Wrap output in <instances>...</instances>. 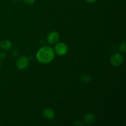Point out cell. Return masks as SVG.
I'll return each mask as SVG.
<instances>
[{
    "label": "cell",
    "instance_id": "obj_1",
    "mask_svg": "<svg viewBox=\"0 0 126 126\" xmlns=\"http://www.w3.org/2000/svg\"><path fill=\"white\" fill-rule=\"evenodd\" d=\"M55 53L54 49L50 46H44L41 47L36 54L37 61L42 64H47L54 60Z\"/></svg>",
    "mask_w": 126,
    "mask_h": 126
},
{
    "label": "cell",
    "instance_id": "obj_2",
    "mask_svg": "<svg viewBox=\"0 0 126 126\" xmlns=\"http://www.w3.org/2000/svg\"><path fill=\"white\" fill-rule=\"evenodd\" d=\"M124 61V55L119 52H116L113 54L110 59V64L114 67H119V66L123 65Z\"/></svg>",
    "mask_w": 126,
    "mask_h": 126
},
{
    "label": "cell",
    "instance_id": "obj_3",
    "mask_svg": "<svg viewBox=\"0 0 126 126\" xmlns=\"http://www.w3.org/2000/svg\"><path fill=\"white\" fill-rule=\"evenodd\" d=\"M54 50L55 54L59 56H64L67 54L68 52V47L65 43L58 42L56 44H55Z\"/></svg>",
    "mask_w": 126,
    "mask_h": 126
},
{
    "label": "cell",
    "instance_id": "obj_4",
    "mask_svg": "<svg viewBox=\"0 0 126 126\" xmlns=\"http://www.w3.org/2000/svg\"><path fill=\"white\" fill-rule=\"evenodd\" d=\"M30 59L27 56H21L18 57L17 59L16 62V67L18 69V70H25L27 68L29 65Z\"/></svg>",
    "mask_w": 126,
    "mask_h": 126
},
{
    "label": "cell",
    "instance_id": "obj_5",
    "mask_svg": "<svg viewBox=\"0 0 126 126\" xmlns=\"http://www.w3.org/2000/svg\"><path fill=\"white\" fill-rule=\"evenodd\" d=\"M60 35L56 31H52L48 34L47 36V41L50 45H55L59 41Z\"/></svg>",
    "mask_w": 126,
    "mask_h": 126
},
{
    "label": "cell",
    "instance_id": "obj_6",
    "mask_svg": "<svg viewBox=\"0 0 126 126\" xmlns=\"http://www.w3.org/2000/svg\"><path fill=\"white\" fill-rule=\"evenodd\" d=\"M43 115L46 119L51 120V119H53L55 118V114L54 110L50 108H46L43 110Z\"/></svg>",
    "mask_w": 126,
    "mask_h": 126
},
{
    "label": "cell",
    "instance_id": "obj_7",
    "mask_svg": "<svg viewBox=\"0 0 126 126\" xmlns=\"http://www.w3.org/2000/svg\"><path fill=\"white\" fill-rule=\"evenodd\" d=\"M96 120V116L93 113H87L84 117V121L86 124H92Z\"/></svg>",
    "mask_w": 126,
    "mask_h": 126
},
{
    "label": "cell",
    "instance_id": "obj_8",
    "mask_svg": "<svg viewBox=\"0 0 126 126\" xmlns=\"http://www.w3.org/2000/svg\"><path fill=\"white\" fill-rule=\"evenodd\" d=\"M12 46V43L11 41L8 39H4L0 42V47L4 50H9L11 49Z\"/></svg>",
    "mask_w": 126,
    "mask_h": 126
},
{
    "label": "cell",
    "instance_id": "obj_9",
    "mask_svg": "<svg viewBox=\"0 0 126 126\" xmlns=\"http://www.w3.org/2000/svg\"><path fill=\"white\" fill-rule=\"evenodd\" d=\"M119 50L121 52L126 53V43L125 41L122 42L119 46Z\"/></svg>",
    "mask_w": 126,
    "mask_h": 126
},
{
    "label": "cell",
    "instance_id": "obj_10",
    "mask_svg": "<svg viewBox=\"0 0 126 126\" xmlns=\"http://www.w3.org/2000/svg\"><path fill=\"white\" fill-rule=\"evenodd\" d=\"M92 79V76L89 75H84L81 76V80L84 82H89Z\"/></svg>",
    "mask_w": 126,
    "mask_h": 126
},
{
    "label": "cell",
    "instance_id": "obj_11",
    "mask_svg": "<svg viewBox=\"0 0 126 126\" xmlns=\"http://www.w3.org/2000/svg\"><path fill=\"white\" fill-rule=\"evenodd\" d=\"M23 1L26 4L28 5L33 4H34V2H35V0H23Z\"/></svg>",
    "mask_w": 126,
    "mask_h": 126
},
{
    "label": "cell",
    "instance_id": "obj_12",
    "mask_svg": "<svg viewBox=\"0 0 126 126\" xmlns=\"http://www.w3.org/2000/svg\"><path fill=\"white\" fill-rule=\"evenodd\" d=\"M6 55L4 52H0V59L2 60V59H4L6 58Z\"/></svg>",
    "mask_w": 126,
    "mask_h": 126
},
{
    "label": "cell",
    "instance_id": "obj_13",
    "mask_svg": "<svg viewBox=\"0 0 126 126\" xmlns=\"http://www.w3.org/2000/svg\"><path fill=\"white\" fill-rule=\"evenodd\" d=\"M86 2H89V3H94V2H96L97 0H85Z\"/></svg>",
    "mask_w": 126,
    "mask_h": 126
},
{
    "label": "cell",
    "instance_id": "obj_14",
    "mask_svg": "<svg viewBox=\"0 0 126 126\" xmlns=\"http://www.w3.org/2000/svg\"><path fill=\"white\" fill-rule=\"evenodd\" d=\"M14 1L15 2H18V1H20V0H14Z\"/></svg>",
    "mask_w": 126,
    "mask_h": 126
},
{
    "label": "cell",
    "instance_id": "obj_15",
    "mask_svg": "<svg viewBox=\"0 0 126 126\" xmlns=\"http://www.w3.org/2000/svg\"><path fill=\"white\" fill-rule=\"evenodd\" d=\"M1 62H0V70H1Z\"/></svg>",
    "mask_w": 126,
    "mask_h": 126
}]
</instances>
